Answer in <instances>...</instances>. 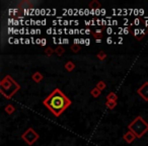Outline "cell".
<instances>
[{
    "mask_svg": "<svg viewBox=\"0 0 148 146\" xmlns=\"http://www.w3.org/2000/svg\"><path fill=\"white\" fill-rule=\"evenodd\" d=\"M92 36L95 39V41L101 40V38H103V31H101V29H97L95 33H92Z\"/></svg>",
    "mask_w": 148,
    "mask_h": 146,
    "instance_id": "8fae6325",
    "label": "cell"
},
{
    "mask_svg": "<svg viewBox=\"0 0 148 146\" xmlns=\"http://www.w3.org/2000/svg\"><path fill=\"white\" fill-rule=\"evenodd\" d=\"M107 43L108 44H112V43H113V40H112V38H108V39H107Z\"/></svg>",
    "mask_w": 148,
    "mask_h": 146,
    "instance_id": "44dd1931",
    "label": "cell"
},
{
    "mask_svg": "<svg viewBox=\"0 0 148 146\" xmlns=\"http://www.w3.org/2000/svg\"><path fill=\"white\" fill-rule=\"evenodd\" d=\"M106 106L108 107V109L114 110L116 107H117V101H107V103H106Z\"/></svg>",
    "mask_w": 148,
    "mask_h": 146,
    "instance_id": "5bb4252c",
    "label": "cell"
},
{
    "mask_svg": "<svg viewBox=\"0 0 148 146\" xmlns=\"http://www.w3.org/2000/svg\"><path fill=\"white\" fill-rule=\"evenodd\" d=\"M63 43L64 44H68V43H69V41H68V39H64L63 40Z\"/></svg>",
    "mask_w": 148,
    "mask_h": 146,
    "instance_id": "cb8c5ba5",
    "label": "cell"
},
{
    "mask_svg": "<svg viewBox=\"0 0 148 146\" xmlns=\"http://www.w3.org/2000/svg\"><path fill=\"white\" fill-rule=\"evenodd\" d=\"M123 138H124V140H125V141L127 142L128 144H131V143H133L134 140H135L137 137H136L135 134H134L133 132L128 131V132H126V133L123 135Z\"/></svg>",
    "mask_w": 148,
    "mask_h": 146,
    "instance_id": "8992f818",
    "label": "cell"
},
{
    "mask_svg": "<svg viewBox=\"0 0 148 146\" xmlns=\"http://www.w3.org/2000/svg\"><path fill=\"white\" fill-rule=\"evenodd\" d=\"M129 33V29H128V27H126L125 29H124V34H128Z\"/></svg>",
    "mask_w": 148,
    "mask_h": 146,
    "instance_id": "603a6c76",
    "label": "cell"
},
{
    "mask_svg": "<svg viewBox=\"0 0 148 146\" xmlns=\"http://www.w3.org/2000/svg\"><path fill=\"white\" fill-rule=\"evenodd\" d=\"M64 67H65V69L67 70V71L71 72L75 69V64H74L72 61H67L65 63V65H64Z\"/></svg>",
    "mask_w": 148,
    "mask_h": 146,
    "instance_id": "9c48e42d",
    "label": "cell"
},
{
    "mask_svg": "<svg viewBox=\"0 0 148 146\" xmlns=\"http://www.w3.org/2000/svg\"><path fill=\"white\" fill-rule=\"evenodd\" d=\"M88 6H89V8L92 9V10H99L101 7V4L97 0H92L91 2H89Z\"/></svg>",
    "mask_w": 148,
    "mask_h": 146,
    "instance_id": "ba28073f",
    "label": "cell"
},
{
    "mask_svg": "<svg viewBox=\"0 0 148 146\" xmlns=\"http://www.w3.org/2000/svg\"><path fill=\"white\" fill-rule=\"evenodd\" d=\"M4 111H5V113L6 114H8V115H11V114H13L14 113V111H15V108L13 107V105H7V106H5V108H4Z\"/></svg>",
    "mask_w": 148,
    "mask_h": 146,
    "instance_id": "30bf717a",
    "label": "cell"
},
{
    "mask_svg": "<svg viewBox=\"0 0 148 146\" xmlns=\"http://www.w3.org/2000/svg\"><path fill=\"white\" fill-rule=\"evenodd\" d=\"M128 129L133 132L137 138H141L146 132H148V123L141 116H138L128 125Z\"/></svg>",
    "mask_w": 148,
    "mask_h": 146,
    "instance_id": "3957f363",
    "label": "cell"
},
{
    "mask_svg": "<svg viewBox=\"0 0 148 146\" xmlns=\"http://www.w3.org/2000/svg\"><path fill=\"white\" fill-rule=\"evenodd\" d=\"M137 93L142 97V99L148 101V81L144 82L139 88L137 89Z\"/></svg>",
    "mask_w": 148,
    "mask_h": 146,
    "instance_id": "5b68a950",
    "label": "cell"
},
{
    "mask_svg": "<svg viewBox=\"0 0 148 146\" xmlns=\"http://www.w3.org/2000/svg\"><path fill=\"white\" fill-rule=\"evenodd\" d=\"M140 21H141V19H136L134 23H135V25H138L140 23Z\"/></svg>",
    "mask_w": 148,
    "mask_h": 146,
    "instance_id": "ffe728a7",
    "label": "cell"
},
{
    "mask_svg": "<svg viewBox=\"0 0 148 146\" xmlns=\"http://www.w3.org/2000/svg\"><path fill=\"white\" fill-rule=\"evenodd\" d=\"M64 53H65V49H64L62 46H57V48L55 49V54H56V55L60 57V56H62Z\"/></svg>",
    "mask_w": 148,
    "mask_h": 146,
    "instance_id": "4fadbf2b",
    "label": "cell"
},
{
    "mask_svg": "<svg viewBox=\"0 0 148 146\" xmlns=\"http://www.w3.org/2000/svg\"><path fill=\"white\" fill-rule=\"evenodd\" d=\"M70 50H71L73 53H78V52L81 50V46L76 45V44H73V45L71 46V48H70Z\"/></svg>",
    "mask_w": 148,
    "mask_h": 146,
    "instance_id": "2e32d148",
    "label": "cell"
},
{
    "mask_svg": "<svg viewBox=\"0 0 148 146\" xmlns=\"http://www.w3.org/2000/svg\"><path fill=\"white\" fill-rule=\"evenodd\" d=\"M32 79H33V81H35L36 83H40L44 79V76H43V74H42L41 72L37 71V72H35V73L33 74V76H32Z\"/></svg>",
    "mask_w": 148,
    "mask_h": 146,
    "instance_id": "52a82bcc",
    "label": "cell"
},
{
    "mask_svg": "<svg viewBox=\"0 0 148 146\" xmlns=\"http://www.w3.org/2000/svg\"><path fill=\"white\" fill-rule=\"evenodd\" d=\"M97 57L99 60L103 61V60H105L106 58H107V54H106V52H103V51H99V53L97 54Z\"/></svg>",
    "mask_w": 148,
    "mask_h": 146,
    "instance_id": "d6986e66",
    "label": "cell"
},
{
    "mask_svg": "<svg viewBox=\"0 0 148 146\" xmlns=\"http://www.w3.org/2000/svg\"><path fill=\"white\" fill-rule=\"evenodd\" d=\"M101 90H99L97 87H95V88H92L91 89V91H90V95H91V97H99V95H101Z\"/></svg>",
    "mask_w": 148,
    "mask_h": 146,
    "instance_id": "7c38bea8",
    "label": "cell"
},
{
    "mask_svg": "<svg viewBox=\"0 0 148 146\" xmlns=\"http://www.w3.org/2000/svg\"><path fill=\"white\" fill-rule=\"evenodd\" d=\"M21 138H23V140L27 144V145H33V144H35L36 142L38 141L40 136L33 128H29L27 130H25V133H23Z\"/></svg>",
    "mask_w": 148,
    "mask_h": 146,
    "instance_id": "277c9868",
    "label": "cell"
},
{
    "mask_svg": "<svg viewBox=\"0 0 148 146\" xmlns=\"http://www.w3.org/2000/svg\"><path fill=\"white\" fill-rule=\"evenodd\" d=\"M85 44H86V45H88V44H90V41H89V40H85Z\"/></svg>",
    "mask_w": 148,
    "mask_h": 146,
    "instance_id": "484cf974",
    "label": "cell"
},
{
    "mask_svg": "<svg viewBox=\"0 0 148 146\" xmlns=\"http://www.w3.org/2000/svg\"><path fill=\"white\" fill-rule=\"evenodd\" d=\"M95 87H97V88H99V90H101V91H103V89H105L106 87H107V84H106V82H105V81L101 80V81H99V82L97 83V86H95Z\"/></svg>",
    "mask_w": 148,
    "mask_h": 146,
    "instance_id": "ac0fdd59",
    "label": "cell"
},
{
    "mask_svg": "<svg viewBox=\"0 0 148 146\" xmlns=\"http://www.w3.org/2000/svg\"><path fill=\"white\" fill-rule=\"evenodd\" d=\"M55 53V49H53V48H51V47H47L45 49V54L48 56V57H51L53 54Z\"/></svg>",
    "mask_w": 148,
    "mask_h": 146,
    "instance_id": "e0dca14e",
    "label": "cell"
},
{
    "mask_svg": "<svg viewBox=\"0 0 148 146\" xmlns=\"http://www.w3.org/2000/svg\"><path fill=\"white\" fill-rule=\"evenodd\" d=\"M19 89L21 85L10 75H5L0 81V93L7 99H10Z\"/></svg>",
    "mask_w": 148,
    "mask_h": 146,
    "instance_id": "7a4b0ae2",
    "label": "cell"
},
{
    "mask_svg": "<svg viewBox=\"0 0 148 146\" xmlns=\"http://www.w3.org/2000/svg\"><path fill=\"white\" fill-rule=\"evenodd\" d=\"M107 101H118V95H116L115 93H110L109 95H107Z\"/></svg>",
    "mask_w": 148,
    "mask_h": 146,
    "instance_id": "9a60e30c",
    "label": "cell"
},
{
    "mask_svg": "<svg viewBox=\"0 0 148 146\" xmlns=\"http://www.w3.org/2000/svg\"><path fill=\"white\" fill-rule=\"evenodd\" d=\"M91 32H90V29H86V31H85V34H87V35H88V34H90Z\"/></svg>",
    "mask_w": 148,
    "mask_h": 146,
    "instance_id": "d4e9b609",
    "label": "cell"
},
{
    "mask_svg": "<svg viewBox=\"0 0 148 146\" xmlns=\"http://www.w3.org/2000/svg\"><path fill=\"white\" fill-rule=\"evenodd\" d=\"M41 45H43V46L46 45V40L45 39H42L41 40Z\"/></svg>",
    "mask_w": 148,
    "mask_h": 146,
    "instance_id": "7402d4cb",
    "label": "cell"
},
{
    "mask_svg": "<svg viewBox=\"0 0 148 146\" xmlns=\"http://www.w3.org/2000/svg\"><path fill=\"white\" fill-rule=\"evenodd\" d=\"M43 105L58 118L71 106V99L60 88H55L44 99Z\"/></svg>",
    "mask_w": 148,
    "mask_h": 146,
    "instance_id": "6da1fadb",
    "label": "cell"
}]
</instances>
